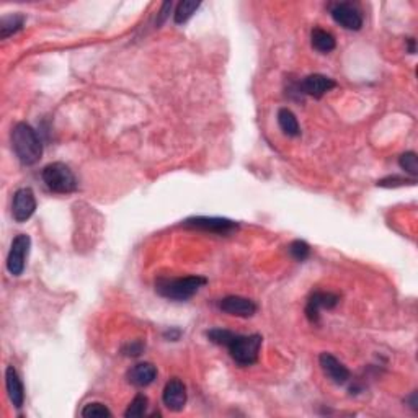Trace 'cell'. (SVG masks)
I'll return each mask as SVG.
<instances>
[{
	"instance_id": "obj_1",
	"label": "cell",
	"mask_w": 418,
	"mask_h": 418,
	"mask_svg": "<svg viewBox=\"0 0 418 418\" xmlns=\"http://www.w3.org/2000/svg\"><path fill=\"white\" fill-rule=\"evenodd\" d=\"M262 341V335L258 334L239 335L226 329H217L214 334V343L227 348L231 358L239 366H252L257 363Z\"/></svg>"
},
{
	"instance_id": "obj_2",
	"label": "cell",
	"mask_w": 418,
	"mask_h": 418,
	"mask_svg": "<svg viewBox=\"0 0 418 418\" xmlns=\"http://www.w3.org/2000/svg\"><path fill=\"white\" fill-rule=\"evenodd\" d=\"M12 149L23 165H34L43 156V142L38 132L27 123H17L12 129Z\"/></svg>"
},
{
	"instance_id": "obj_3",
	"label": "cell",
	"mask_w": 418,
	"mask_h": 418,
	"mask_svg": "<svg viewBox=\"0 0 418 418\" xmlns=\"http://www.w3.org/2000/svg\"><path fill=\"white\" fill-rule=\"evenodd\" d=\"M208 283L205 277H185V278H165L162 277L156 281V291L159 296L177 303L191 299Z\"/></svg>"
},
{
	"instance_id": "obj_4",
	"label": "cell",
	"mask_w": 418,
	"mask_h": 418,
	"mask_svg": "<svg viewBox=\"0 0 418 418\" xmlns=\"http://www.w3.org/2000/svg\"><path fill=\"white\" fill-rule=\"evenodd\" d=\"M42 178L48 190L58 195H69L77 190V178L70 167L63 162H53L46 165L42 172Z\"/></svg>"
},
{
	"instance_id": "obj_5",
	"label": "cell",
	"mask_w": 418,
	"mask_h": 418,
	"mask_svg": "<svg viewBox=\"0 0 418 418\" xmlns=\"http://www.w3.org/2000/svg\"><path fill=\"white\" fill-rule=\"evenodd\" d=\"M32 248V239L27 234H18L13 239L12 247H10L8 257H7V270L13 277H20L25 272L27 267V258Z\"/></svg>"
},
{
	"instance_id": "obj_6",
	"label": "cell",
	"mask_w": 418,
	"mask_h": 418,
	"mask_svg": "<svg viewBox=\"0 0 418 418\" xmlns=\"http://www.w3.org/2000/svg\"><path fill=\"white\" fill-rule=\"evenodd\" d=\"M183 226L188 229H198V231H205L211 234H219V236H229L234 231H237L239 224L226 217H206V216H196L190 217L183 222Z\"/></svg>"
},
{
	"instance_id": "obj_7",
	"label": "cell",
	"mask_w": 418,
	"mask_h": 418,
	"mask_svg": "<svg viewBox=\"0 0 418 418\" xmlns=\"http://www.w3.org/2000/svg\"><path fill=\"white\" fill-rule=\"evenodd\" d=\"M330 15L334 22L350 32H358L363 27V15L361 10L351 2H336L330 7Z\"/></svg>"
},
{
	"instance_id": "obj_8",
	"label": "cell",
	"mask_w": 418,
	"mask_h": 418,
	"mask_svg": "<svg viewBox=\"0 0 418 418\" xmlns=\"http://www.w3.org/2000/svg\"><path fill=\"white\" fill-rule=\"evenodd\" d=\"M37 211V198L32 188H20L15 191L12 203V216L17 222H27Z\"/></svg>"
},
{
	"instance_id": "obj_9",
	"label": "cell",
	"mask_w": 418,
	"mask_h": 418,
	"mask_svg": "<svg viewBox=\"0 0 418 418\" xmlns=\"http://www.w3.org/2000/svg\"><path fill=\"white\" fill-rule=\"evenodd\" d=\"M217 308L229 315H236V317H252L257 314L258 305L252 299L242 298V296H227L222 298L217 303Z\"/></svg>"
},
{
	"instance_id": "obj_10",
	"label": "cell",
	"mask_w": 418,
	"mask_h": 418,
	"mask_svg": "<svg viewBox=\"0 0 418 418\" xmlns=\"http://www.w3.org/2000/svg\"><path fill=\"white\" fill-rule=\"evenodd\" d=\"M340 303V298L334 293H325V291H315L310 296L308 300V305H305V315H308L309 322L319 324L320 319V310L322 309H335Z\"/></svg>"
},
{
	"instance_id": "obj_11",
	"label": "cell",
	"mask_w": 418,
	"mask_h": 418,
	"mask_svg": "<svg viewBox=\"0 0 418 418\" xmlns=\"http://www.w3.org/2000/svg\"><path fill=\"white\" fill-rule=\"evenodd\" d=\"M186 387L183 384V381L178 377H173L165 384L164 392H162V400L168 410L172 412H182L183 407L186 404Z\"/></svg>"
},
{
	"instance_id": "obj_12",
	"label": "cell",
	"mask_w": 418,
	"mask_h": 418,
	"mask_svg": "<svg viewBox=\"0 0 418 418\" xmlns=\"http://www.w3.org/2000/svg\"><path fill=\"white\" fill-rule=\"evenodd\" d=\"M335 80L322 74H310L299 82V90L305 95L314 96V99H322L327 91L335 89Z\"/></svg>"
},
{
	"instance_id": "obj_13",
	"label": "cell",
	"mask_w": 418,
	"mask_h": 418,
	"mask_svg": "<svg viewBox=\"0 0 418 418\" xmlns=\"http://www.w3.org/2000/svg\"><path fill=\"white\" fill-rule=\"evenodd\" d=\"M319 363H320V368L324 371V374L327 376L330 381L335 382V384L343 386L350 381L348 368H346L338 358H335L334 355L322 353L319 358Z\"/></svg>"
},
{
	"instance_id": "obj_14",
	"label": "cell",
	"mask_w": 418,
	"mask_h": 418,
	"mask_svg": "<svg viewBox=\"0 0 418 418\" xmlns=\"http://www.w3.org/2000/svg\"><path fill=\"white\" fill-rule=\"evenodd\" d=\"M5 386H7L8 399L15 409H22L25 404V387L13 366H8L5 371Z\"/></svg>"
},
{
	"instance_id": "obj_15",
	"label": "cell",
	"mask_w": 418,
	"mask_h": 418,
	"mask_svg": "<svg viewBox=\"0 0 418 418\" xmlns=\"http://www.w3.org/2000/svg\"><path fill=\"white\" fill-rule=\"evenodd\" d=\"M157 368L152 363H137L127 371V381L136 387H147L156 381Z\"/></svg>"
},
{
	"instance_id": "obj_16",
	"label": "cell",
	"mask_w": 418,
	"mask_h": 418,
	"mask_svg": "<svg viewBox=\"0 0 418 418\" xmlns=\"http://www.w3.org/2000/svg\"><path fill=\"white\" fill-rule=\"evenodd\" d=\"M310 44H312V48L315 51H319L320 54H329L335 49L336 42L334 34L329 33L327 30L314 28L312 33H310Z\"/></svg>"
},
{
	"instance_id": "obj_17",
	"label": "cell",
	"mask_w": 418,
	"mask_h": 418,
	"mask_svg": "<svg viewBox=\"0 0 418 418\" xmlns=\"http://www.w3.org/2000/svg\"><path fill=\"white\" fill-rule=\"evenodd\" d=\"M25 22H27V18L22 13H13L4 17L0 20V38L7 39L12 34L18 33L25 27Z\"/></svg>"
},
{
	"instance_id": "obj_18",
	"label": "cell",
	"mask_w": 418,
	"mask_h": 418,
	"mask_svg": "<svg viewBox=\"0 0 418 418\" xmlns=\"http://www.w3.org/2000/svg\"><path fill=\"white\" fill-rule=\"evenodd\" d=\"M278 125L281 131L289 137H298L300 134V127L298 123V118L291 110L281 108L278 111Z\"/></svg>"
},
{
	"instance_id": "obj_19",
	"label": "cell",
	"mask_w": 418,
	"mask_h": 418,
	"mask_svg": "<svg viewBox=\"0 0 418 418\" xmlns=\"http://www.w3.org/2000/svg\"><path fill=\"white\" fill-rule=\"evenodd\" d=\"M200 2H193V0H183L177 5L175 13H173V20L177 25H183L190 20L193 15L196 13V10L200 8Z\"/></svg>"
},
{
	"instance_id": "obj_20",
	"label": "cell",
	"mask_w": 418,
	"mask_h": 418,
	"mask_svg": "<svg viewBox=\"0 0 418 418\" xmlns=\"http://www.w3.org/2000/svg\"><path fill=\"white\" fill-rule=\"evenodd\" d=\"M147 404H149V400H147L146 395H136L132 402L127 407V410L125 412V417L126 418H136V417H144L146 412H147Z\"/></svg>"
},
{
	"instance_id": "obj_21",
	"label": "cell",
	"mask_w": 418,
	"mask_h": 418,
	"mask_svg": "<svg viewBox=\"0 0 418 418\" xmlns=\"http://www.w3.org/2000/svg\"><path fill=\"white\" fill-rule=\"evenodd\" d=\"M399 165L402 170L410 173V175L414 178L418 175V159H417L415 152H412V151L404 152V154L399 157Z\"/></svg>"
},
{
	"instance_id": "obj_22",
	"label": "cell",
	"mask_w": 418,
	"mask_h": 418,
	"mask_svg": "<svg viewBox=\"0 0 418 418\" xmlns=\"http://www.w3.org/2000/svg\"><path fill=\"white\" fill-rule=\"evenodd\" d=\"M82 417L85 418H103V417H111V412L106 405L100 404V402H91V404H87L82 410Z\"/></svg>"
},
{
	"instance_id": "obj_23",
	"label": "cell",
	"mask_w": 418,
	"mask_h": 418,
	"mask_svg": "<svg viewBox=\"0 0 418 418\" xmlns=\"http://www.w3.org/2000/svg\"><path fill=\"white\" fill-rule=\"evenodd\" d=\"M289 253H291V257L296 262H304V260L309 258L310 247L309 243L304 241H294L289 243Z\"/></svg>"
},
{
	"instance_id": "obj_24",
	"label": "cell",
	"mask_w": 418,
	"mask_h": 418,
	"mask_svg": "<svg viewBox=\"0 0 418 418\" xmlns=\"http://www.w3.org/2000/svg\"><path fill=\"white\" fill-rule=\"evenodd\" d=\"M404 185H415V178L412 180H407V178H400V177H387L382 178V180L377 182V186L382 188H392V186H404Z\"/></svg>"
},
{
	"instance_id": "obj_25",
	"label": "cell",
	"mask_w": 418,
	"mask_h": 418,
	"mask_svg": "<svg viewBox=\"0 0 418 418\" xmlns=\"http://www.w3.org/2000/svg\"><path fill=\"white\" fill-rule=\"evenodd\" d=\"M173 7L172 2H165L164 5H162L160 12H159V18H157V25H162L165 22V18L168 17V13H170V10Z\"/></svg>"
},
{
	"instance_id": "obj_26",
	"label": "cell",
	"mask_w": 418,
	"mask_h": 418,
	"mask_svg": "<svg viewBox=\"0 0 418 418\" xmlns=\"http://www.w3.org/2000/svg\"><path fill=\"white\" fill-rule=\"evenodd\" d=\"M142 348H144L142 343H132V345L127 346V350H125V355H127V356H139L142 353Z\"/></svg>"
}]
</instances>
